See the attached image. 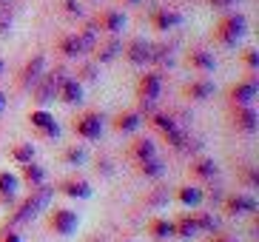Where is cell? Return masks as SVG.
Returning a JSON list of instances; mask_svg holds the SVG:
<instances>
[{"label":"cell","instance_id":"6da1fadb","mask_svg":"<svg viewBox=\"0 0 259 242\" xmlns=\"http://www.w3.org/2000/svg\"><path fill=\"white\" fill-rule=\"evenodd\" d=\"M54 194H57V191H54V185H34L29 197H26L23 203L15 208V211L9 214V225H20V222H29L31 217H37L40 211H46Z\"/></svg>","mask_w":259,"mask_h":242},{"label":"cell","instance_id":"7a4b0ae2","mask_svg":"<svg viewBox=\"0 0 259 242\" xmlns=\"http://www.w3.org/2000/svg\"><path fill=\"white\" fill-rule=\"evenodd\" d=\"M245 29H248V20H245V15H225V17H220V23L213 26V40L220 46H236L239 40H242V34H245Z\"/></svg>","mask_w":259,"mask_h":242},{"label":"cell","instance_id":"3957f363","mask_svg":"<svg viewBox=\"0 0 259 242\" xmlns=\"http://www.w3.org/2000/svg\"><path fill=\"white\" fill-rule=\"evenodd\" d=\"M63 80H66V71L63 68H52V71H43L40 80L31 86V94H34V103L37 106H49L57 100V91H60Z\"/></svg>","mask_w":259,"mask_h":242},{"label":"cell","instance_id":"277c9868","mask_svg":"<svg viewBox=\"0 0 259 242\" xmlns=\"http://www.w3.org/2000/svg\"><path fill=\"white\" fill-rule=\"evenodd\" d=\"M77 225H80V217H77L71 208H52V211L46 214V228L54 231V234H60V236L74 234Z\"/></svg>","mask_w":259,"mask_h":242},{"label":"cell","instance_id":"5b68a950","mask_svg":"<svg viewBox=\"0 0 259 242\" xmlns=\"http://www.w3.org/2000/svg\"><path fill=\"white\" fill-rule=\"evenodd\" d=\"M71 131L83 140H100L103 134V117L97 111H83L71 120Z\"/></svg>","mask_w":259,"mask_h":242},{"label":"cell","instance_id":"8992f818","mask_svg":"<svg viewBox=\"0 0 259 242\" xmlns=\"http://www.w3.org/2000/svg\"><path fill=\"white\" fill-rule=\"evenodd\" d=\"M259 91V80L253 77V71L245 80H239V83H234L228 89V100L231 106H253V97H256Z\"/></svg>","mask_w":259,"mask_h":242},{"label":"cell","instance_id":"52a82bcc","mask_svg":"<svg viewBox=\"0 0 259 242\" xmlns=\"http://www.w3.org/2000/svg\"><path fill=\"white\" fill-rule=\"evenodd\" d=\"M43 71H46V54H34V57L26 60V66L20 68V74H17V89L31 91V86L40 80Z\"/></svg>","mask_w":259,"mask_h":242},{"label":"cell","instance_id":"ba28073f","mask_svg":"<svg viewBox=\"0 0 259 242\" xmlns=\"http://www.w3.org/2000/svg\"><path fill=\"white\" fill-rule=\"evenodd\" d=\"M253 211H256V199L251 194L236 191V194H228L222 199V214H228V217H245V214H253Z\"/></svg>","mask_w":259,"mask_h":242},{"label":"cell","instance_id":"9c48e42d","mask_svg":"<svg viewBox=\"0 0 259 242\" xmlns=\"http://www.w3.org/2000/svg\"><path fill=\"white\" fill-rule=\"evenodd\" d=\"M231 126L236 131H242V134H253L259 126V114L253 106H234L231 111Z\"/></svg>","mask_w":259,"mask_h":242},{"label":"cell","instance_id":"30bf717a","mask_svg":"<svg viewBox=\"0 0 259 242\" xmlns=\"http://www.w3.org/2000/svg\"><path fill=\"white\" fill-rule=\"evenodd\" d=\"M151 46L145 37H134L125 43V49H122V54H125V60L131 63V66H145V63H151Z\"/></svg>","mask_w":259,"mask_h":242},{"label":"cell","instance_id":"8fae6325","mask_svg":"<svg viewBox=\"0 0 259 242\" xmlns=\"http://www.w3.org/2000/svg\"><path fill=\"white\" fill-rule=\"evenodd\" d=\"M29 123H31V129L37 131L40 137H46V140L60 137V126L54 123V117L46 111V108H37V111H31V114H29Z\"/></svg>","mask_w":259,"mask_h":242},{"label":"cell","instance_id":"7c38bea8","mask_svg":"<svg viewBox=\"0 0 259 242\" xmlns=\"http://www.w3.org/2000/svg\"><path fill=\"white\" fill-rule=\"evenodd\" d=\"M94 26H97V31H106V34H120L122 26H125V12H120V9H103L97 15V20H94Z\"/></svg>","mask_w":259,"mask_h":242},{"label":"cell","instance_id":"4fadbf2b","mask_svg":"<svg viewBox=\"0 0 259 242\" xmlns=\"http://www.w3.org/2000/svg\"><path fill=\"white\" fill-rule=\"evenodd\" d=\"M54 191L63 194V197H71V199H89L92 197V185H89V180H83V177H66V180H60V185Z\"/></svg>","mask_w":259,"mask_h":242},{"label":"cell","instance_id":"5bb4252c","mask_svg":"<svg viewBox=\"0 0 259 242\" xmlns=\"http://www.w3.org/2000/svg\"><path fill=\"white\" fill-rule=\"evenodd\" d=\"M160 91H162V74L160 71H145L137 80V100H154V103H157Z\"/></svg>","mask_w":259,"mask_h":242},{"label":"cell","instance_id":"9a60e30c","mask_svg":"<svg viewBox=\"0 0 259 242\" xmlns=\"http://www.w3.org/2000/svg\"><path fill=\"white\" fill-rule=\"evenodd\" d=\"M188 66L194 68V71H199V74H213L217 57H213V52H208V49H191L188 52Z\"/></svg>","mask_w":259,"mask_h":242},{"label":"cell","instance_id":"2e32d148","mask_svg":"<svg viewBox=\"0 0 259 242\" xmlns=\"http://www.w3.org/2000/svg\"><path fill=\"white\" fill-rule=\"evenodd\" d=\"M117 54H122V43H120L117 34H108L106 43L94 46V63H111Z\"/></svg>","mask_w":259,"mask_h":242},{"label":"cell","instance_id":"e0dca14e","mask_svg":"<svg viewBox=\"0 0 259 242\" xmlns=\"http://www.w3.org/2000/svg\"><path fill=\"white\" fill-rule=\"evenodd\" d=\"M125 154H128V159L140 163V159L157 157V145H154V140H148V137H137V140H131V143H128Z\"/></svg>","mask_w":259,"mask_h":242},{"label":"cell","instance_id":"ac0fdd59","mask_svg":"<svg viewBox=\"0 0 259 242\" xmlns=\"http://www.w3.org/2000/svg\"><path fill=\"white\" fill-rule=\"evenodd\" d=\"M140 126H143V117L137 114V108H125V111H120L114 117V123H111V129L120 131V134H131V131H137Z\"/></svg>","mask_w":259,"mask_h":242},{"label":"cell","instance_id":"d6986e66","mask_svg":"<svg viewBox=\"0 0 259 242\" xmlns=\"http://www.w3.org/2000/svg\"><path fill=\"white\" fill-rule=\"evenodd\" d=\"M180 23H183V15L174 12V9H154L151 12V26L157 31H168L174 26H180Z\"/></svg>","mask_w":259,"mask_h":242},{"label":"cell","instance_id":"ffe728a7","mask_svg":"<svg viewBox=\"0 0 259 242\" xmlns=\"http://www.w3.org/2000/svg\"><path fill=\"white\" fill-rule=\"evenodd\" d=\"M145 234L151 236V239L162 242L168 236H174V220H165V217H151V220L145 222Z\"/></svg>","mask_w":259,"mask_h":242},{"label":"cell","instance_id":"44dd1931","mask_svg":"<svg viewBox=\"0 0 259 242\" xmlns=\"http://www.w3.org/2000/svg\"><path fill=\"white\" fill-rule=\"evenodd\" d=\"M217 171H220V166L211 157H197V159H191V166H188V174L194 180H213Z\"/></svg>","mask_w":259,"mask_h":242},{"label":"cell","instance_id":"7402d4cb","mask_svg":"<svg viewBox=\"0 0 259 242\" xmlns=\"http://www.w3.org/2000/svg\"><path fill=\"white\" fill-rule=\"evenodd\" d=\"M57 54H63V57H80V54H85L80 34H77V31H66V34L57 40Z\"/></svg>","mask_w":259,"mask_h":242},{"label":"cell","instance_id":"603a6c76","mask_svg":"<svg viewBox=\"0 0 259 242\" xmlns=\"http://www.w3.org/2000/svg\"><path fill=\"white\" fill-rule=\"evenodd\" d=\"M57 100H60V103H66V106L80 103V100H83V86H80V80L66 77V80H63V86H60V91H57Z\"/></svg>","mask_w":259,"mask_h":242},{"label":"cell","instance_id":"cb8c5ba5","mask_svg":"<svg viewBox=\"0 0 259 242\" xmlns=\"http://www.w3.org/2000/svg\"><path fill=\"white\" fill-rule=\"evenodd\" d=\"M17 185H20V177L12 174V171H0V203L12 205L17 197Z\"/></svg>","mask_w":259,"mask_h":242},{"label":"cell","instance_id":"d4e9b609","mask_svg":"<svg viewBox=\"0 0 259 242\" xmlns=\"http://www.w3.org/2000/svg\"><path fill=\"white\" fill-rule=\"evenodd\" d=\"M183 94L188 100H208L213 94V80H208V77H197V80H191V83L183 89Z\"/></svg>","mask_w":259,"mask_h":242},{"label":"cell","instance_id":"484cf974","mask_svg":"<svg viewBox=\"0 0 259 242\" xmlns=\"http://www.w3.org/2000/svg\"><path fill=\"white\" fill-rule=\"evenodd\" d=\"M134 166H137V174L140 177H148V180H157V177L165 174V163H162L160 157L140 159V163H134Z\"/></svg>","mask_w":259,"mask_h":242},{"label":"cell","instance_id":"4316f807","mask_svg":"<svg viewBox=\"0 0 259 242\" xmlns=\"http://www.w3.org/2000/svg\"><path fill=\"white\" fill-rule=\"evenodd\" d=\"M199 228L197 222H194V214H180L174 220V236H180V239H191V236H197Z\"/></svg>","mask_w":259,"mask_h":242},{"label":"cell","instance_id":"83f0119b","mask_svg":"<svg viewBox=\"0 0 259 242\" xmlns=\"http://www.w3.org/2000/svg\"><path fill=\"white\" fill-rule=\"evenodd\" d=\"M20 180L26 182V185H43L46 182V168L37 166V163H26V166H20Z\"/></svg>","mask_w":259,"mask_h":242},{"label":"cell","instance_id":"f1b7e54d","mask_svg":"<svg viewBox=\"0 0 259 242\" xmlns=\"http://www.w3.org/2000/svg\"><path fill=\"white\" fill-rule=\"evenodd\" d=\"M174 197L183 205H188V208H197V205L205 199V194H202V188H197V185H180V188L174 191Z\"/></svg>","mask_w":259,"mask_h":242},{"label":"cell","instance_id":"f546056e","mask_svg":"<svg viewBox=\"0 0 259 242\" xmlns=\"http://www.w3.org/2000/svg\"><path fill=\"white\" fill-rule=\"evenodd\" d=\"M236 180L242 182L245 188H259V171L253 166H239L236 168Z\"/></svg>","mask_w":259,"mask_h":242},{"label":"cell","instance_id":"4dcf8cb0","mask_svg":"<svg viewBox=\"0 0 259 242\" xmlns=\"http://www.w3.org/2000/svg\"><path fill=\"white\" fill-rule=\"evenodd\" d=\"M9 157L15 159L17 166H26V163H31L34 159V145L31 143H17L12 151H9Z\"/></svg>","mask_w":259,"mask_h":242},{"label":"cell","instance_id":"1f68e13d","mask_svg":"<svg viewBox=\"0 0 259 242\" xmlns=\"http://www.w3.org/2000/svg\"><path fill=\"white\" fill-rule=\"evenodd\" d=\"M194 222H197L199 234H202V231H205V234H213V231H217V217L208 214V211H197L194 214Z\"/></svg>","mask_w":259,"mask_h":242},{"label":"cell","instance_id":"d6a6232c","mask_svg":"<svg viewBox=\"0 0 259 242\" xmlns=\"http://www.w3.org/2000/svg\"><path fill=\"white\" fill-rule=\"evenodd\" d=\"M168 199H171V191L165 188V185H160V188H154L148 197H145V205H154V208H160V205H165Z\"/></svg>","mask_w":259,"mask_h":242},{"label":"cell","instance_id":"836d02e7","mask_svg":"<svg viewBox=\"0 0 259 242\" xmlns=\"http://www.w3.org/2000/svg\"><path fill=\"white\" fill-rule=\"evenodd\" d=\"M63 163H69V166H83L85 163V151L80 145H69L66 151H63Z\"/></svg>","mask_w":259,"mask_h":242},{"label":"cell","instance_id":"e575fe53","mask_svg":"<svg viewBox=\"0 0 259 242\" xmlns=\"http://www.w3.org/2000/svg\"><path fill=\"white\" fill-rule=\"evenodd\" d=\"M151 63H157V66H171L168 46H151Z\"/></svg>","mask_w":259,"mask_h":242},{"label":"cell","instance_id":"d590c367","mask_svg":"<svg viewBox=\"0 0 259 242\" xmlns=\"http://www.w3.org/2000/svg\"><path fill=\"white\" fill-rule=\"evenodd\" d=\"M242 63L251 68V71H256V68H259V54H256V49H245V52H242Z\"/></svg>","mask_w":259,"mask_h":242},{"label":"cell","instance_id":"8d00e7d4","mask_svg":"<svg viewBox=\"0 0 259 242\" xmlns=\"http://www.w3.org/2000/svg\"><path fill=\"white\" fill-rule=\"evenodd\" d=\"M12 23H15L12 9H0V34H6V31L12 29Z\"/></svg>","mask_w":259,"mask_h":242},{"label":"cell","instance_id":"74e56055","mask_svg":"<svg viewBox=\"0 0 259 242\" xmlns=\"http://www.w3.org/2000/svg\"><path fill=\"white\" fill-rule=\"evenodd\" d=\"M63 12L69 17H83V6L77 0H63Z\"/></svg>","mask_w":259,"mask_h":242},{"label":"cell","instance_id":"f35d334b","mask_svg":"<svg viewBox=\"0 0 259 242\" xmlns=\"http://www.w3.org/2000/svg\"><path fill=\"white\" fill-rule=\"evenodd\" d=\"M0 242H20V236H17L15 231H12V225H9V228L0 231Z\"/></svg>","mask_w":259,"mask_h":242},{"label":"cell","instance_id":"ab89813d","mask_svg":"<svg viewBox=\"0 0 259 242\" xmlns=\"http://www.w3.org/2000/svg\"><path fill=\"white\" fill-rule=\"evenodd\" d=\"M234 3H239V0H208V6H211V9H220V12H222V9H231Z\"/></svg>","mask_w":259,"mask_h":242},{"label":"cell","instance_id":"60d3db41","mask_svg":"<svg viewBox=\"0 0 259 242\" xmlns=\"http://www.w3.org/2000/svg\"><path fill=\"white\" fill-rule=\"evenodd\" d=\"M208 242H236V236H228V234H220V231H213L208 236Z\"/></svg>","mask_w":259,"mask_h":242},{"label":"cell","instance_id":"b9f144b4","mask_svg":"<svg viewBox=\"0 0 259 242\" xmlns=\"http://www.w3.org/2000/svg\"><path fill=\"white\" fill-rule=\"evenodd\" d=\"M3 108H6V94L0 91V114H3Z\"/></svg>","mask_w":259,"mask_h":242},{"label":"cell","instance_id":"7bdbcfd3","mask_svg":"<svg viewBox=\"0 0 259 242\" xmlns=\"http://www.w3.org/2000/svg\"><path fill=\"white\" fill-rule=\"evenodd\" d=\"M122 3H140V0H122Z\"/></svg>","mask_w":259,"mask_h":242},{"label":"cell","instance_id":"ee69618b","mask_svg":"<svg viewBox=\"0 0 259 242\" xmlns=\"http://www.w3.org/2000/svg\"><path fill=\"white\" fill-rule=\"evenodd\" d=\"M0 71H3V60H0Z\"/></svg>","mask_w":259,"mask_h":242},{"label":"cell","instance_id":"f6af8a7d","mask_svg":"<svg viewBox=\"0 0 259 242\" xmlns=\"http://www.w3.org/2000/svg\"><path fill=\"white\" fill-rule=\"evenodd\" d=\"M92 242H100V239H92Z\"/></svg>","mask_w":259,"mask_h":242}]
</instances>
